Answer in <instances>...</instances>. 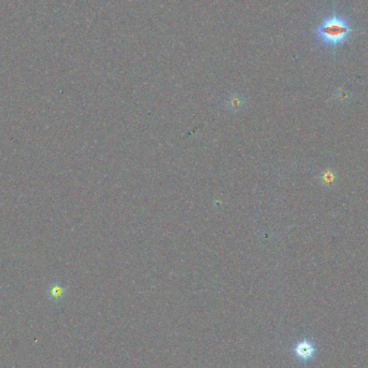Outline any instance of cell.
I'll return each instance as SVG.
<instances>
[{
	"label": "cell",
	"mask_w": 368,
	"mask_h": 368,
	"mask_svg": "<svg viewBox=\"0 0 368 368\" xmlns=\"http://www.w3.org/2000/svg\"><path fill=\"white\" fill-rule=\"evenodd\" d=\"M246 106V100L242 96L237 94H234L226 99V108L230 110L232 113H238Z\"/></svg>",
	"instance_id": "obj_2"
},
{
	"label": "cell",
	"mask_w": 368,
	"mask_h": 368,
	"mask_svg": "<svg viewBox=\"0 0 368 368\" xmlns=\"http://www.w3.org/2000/svg\"><path fill=\"white\" fill-rule=\"evenodd\" d=\"M315 33L323 43L335 47L348 39L352 33V28L347 20L333 14L322 22Z\"/></svg>",
	"instance_id": "obj_1"
},
{
	"label": "cell",
	"mask_w": 368,
	"mask_h": 368,
	"mask_svg": "<svg viewBox=\"0 0 368 368\" xmlns=\"http://www.w3.org/2000/svg\"><path fill=\"white\" fill-rule=\"evenodd\" d=\"M295 353L299 358H303V359L311 358L312 355L314 354V347L311 342L306 341V340L301 341L297 343L296 348H295Z\"/></svg>",
	"instance_id": "obj_3"
},
{
	"label": "cell",
	"mask_w": 368,
	"mask_h": 368,
	"mask_svg": "<svg viewBox=\"0 0 368 368\" xmlns=\"http://www.w3.org/2000/svg\"><path fill=\"white\" fill-rule=\"evenodd\" d=\"M64 293H65V290L61 284H53L52 286H51L50 291H49L50 296L52 298H61Z\"/></svg>",
	"instance_id": "obj_4"
}]
</instances>
